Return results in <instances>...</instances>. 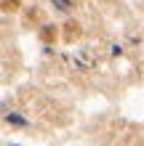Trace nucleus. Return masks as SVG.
I'll list each match as a JSON object with an SVG mask.
<instances>
[{
	"label": "nucleus",
	"instance_id": "nucleus-1",
	"mask_svg": "<svg viewBox=\"0 0 144 146\" xmlns=\"http://www.w3.org/2000/svg\"><path fill=\"white\" fill-rule=\"evenodd\" d=\"M40 37H43L46 42H54L56 40V29L54 27H43V29H40Z\"/></svg>",
	"mask_w": 144,
	"mask_h": 146
},
{
	"label": "nucleus",
	"instance_id": "nucleus-2",
	"mask_svg": "<svg viewBox=\"0 0 144 146\" xmlns=\"http://www.w3.org/2000/svg\"><path fill=\"white\" fill-rule=\"evenodd\" d=\"M19 5H21V0H3V8H5V11H16Z\"/></svg>",
	"mask_w": 144,
	"mask_h": 146
},
{
	"label": "nucleus",
	"instance_id": "nucleus-3",
	"mask_svg": "<svg viewBox=\"0 0 144 146\" xmlns=\"http://www.w3.org/2000/svg\"><path fill=\"white\" fill-rule=\"evenodd\" d=\"M67 27H70V29H67V37H75V35H78V24H75V21H70V24H67Z\"/></svg>",
	"mask_w": 144,
	"mask_h": 146
}]
</instances>
